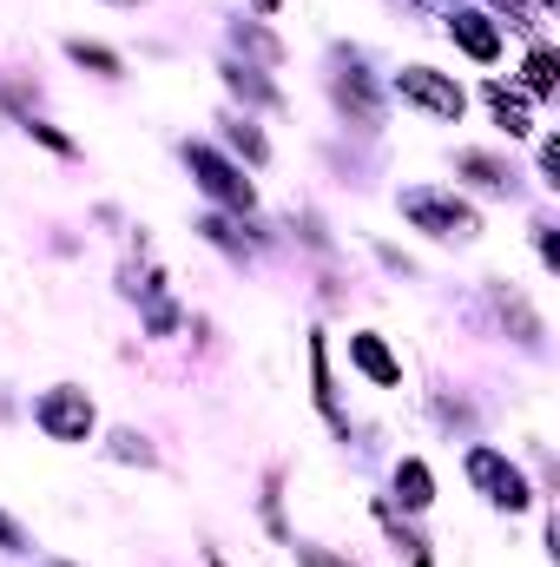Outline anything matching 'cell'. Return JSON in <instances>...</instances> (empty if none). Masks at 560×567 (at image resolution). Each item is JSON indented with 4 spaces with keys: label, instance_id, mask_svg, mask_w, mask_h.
Here are the masks:
<instances>
[{
    "label": "cell",
    "instance_id": "1",
    "mask_svg": "<svg viewBox=\"0 0 560 567\" xmlns=\"http://www.w3.org/2000/svg\"><path fill=\"white\" fill-rule=\"evenodd\" d=\"M403 218H409V225H422L428 238H468V231H475V212H468L462 198L435 192V185H416V192H403Z\"/></svg>",
    "mask_w": 560,
    "mask_h": 567
},
{
    "label": "cell",
    "instance_id": "2",
    "mask_svg": "<svg viewBox=\"0 0 560 567\" xmlns=\"http://www.w3.org/2000/svg\"><path fill=\"white\" fill-rule=\"evenodd\" d=\"M40 429H46L53 442H86V435H93V403H86V390H46V396H40Z\"/></svg>",
    "mask_w": 560,
    "mask_h": 567
},
{
    "label": "cell",
    "instance_id": "3",
    "mask_svg": "<svg viewBox=\"0 0 560 567\" xmlns=\"http://www.w3.org/2000/svg\"><path fill=\"white\" fill-rule=\"evenodd\" d=\"M185 158H191V172H198V185H205L211 198H225V205H238V212H251V205H258L251 178H238V165H225V158H218L211 145H191Z\"/></svg>",
    "mask_w": 560,
    "mask_h": 567
},
{
    "label": "cell",
    "instance_id": "4",
    "mask_svg": "<svg viewBox=\"0 0 560 567\" xmlns=\"http://www.w3.org/2000/svg\"><path fill=\"white\" fill-rule=\"evenodd\" d=\"M396 86H403V100H416L422 113H435V120H462V86L455 80H442V73H428V66H403L396 73Z\"/></svg>",
    "mask_w": 560,
    "mask_h": 567
},
{
    "label": "cell",
    "instance_id": "5",
    "mask_svg": "<svg viewBox=\"0 0 560 567\" xmlns=\"http://www.w3.org/2000/svg\"><path fill=\"white\" fill-rule=\"evenodd\" d=\"M468 475L488 488V502H501V508H528V482H521V468L501 462L495 449H475V455H468Z\"/></svg>",
    "mask_w": 560,
    "mask_h": 567
},
{
    "label": "cell",
    "instance_id": "6",
    "mask_svg": "<svg viewBox=\"0 0 560 567\" xmlns=\"http://www.w3.org/2000/svg\"><path fill=\"white\" fill-rule=\"evenodd\" d=\"M448 33H455L475 60H495V53H501V33H495V27H488V13H475V7H462V13L448 20Z\"/></svg>",
    "mask_w": 560,
    "mask_h": 567
},
{
    "label": "cell",
    "instance_id": "7",
    "mask_svg": "<svg viewBox=\"0 0 560 567\" xmlns=\"http://www.w3.org/2000/svg\"><path fill=\"white\" fill-rule=\"evenodd\" d=\"M350 357L363 363V377H376V383H403V363L383 350V337H370V330H363V337H350Z\"/></svg>",
    "mask_w": 560,
    "mask_h": 567
},
{
    "label": "cell",
    "instance_id": "8",
    "mask_svg": "<svg viewBox=\"0 0 560 567\" xmlns=\"http://www.w3.org/2000/svg\"><path fill=\"white\" fill-rule=\"evenodd\" d=\"M488 106H495V120H501L515 140L535 126V120H528V100H521V93H508V86H488Z\"/></svg>",
    "mask_w": 560,
    "mask_h": 567
},
{
    "label": "cell",
    "instance_id": "9",
    "mask_svg": "<svg viewBox=\"0 0 560 567\" xmlns=\"http://www.w3.org/2000/svg\"><path fill=\"white\" fill-rule=\"evenodd\" d=\"M396 495H403V508H428V502H435V482H428L422 462H403V468H396Z\"/></svg>",
    "mask_w": 560,
    "mask_h": 567
},
{
    "label": "cell",
    "instance_id": "10",
    "mask_svg": "<svg viewBox=\"0 0 560 567\" xmlns=\"http://www.w3.org/2000/svg\"><path fill=\"white\" fill-rule=\"evenodd\" d=\"M528 93H554V53L548 47H535V60H528Z\"/></svg>",
    "mask_w": 560,
    "mask_h": 567
},
{
    "label": "cell",
    "instance_id": "11",
    "mask_svg": "<svg viewBox=\"0 0 560 567\" xmlns=\"http://www.w3.org/2000/svg\"><path fill=\"white\" fill-rule=\"evenodd\" d=\"M73 60H80V66H100V73H120V60H113L106 47H86V40H73Z\"/></svg>",
    "mask_w": 560,
    "mask_h": 567
},
{
    "label": "cell",
    "instance_id": "12",
    "mask_svg": "<svg viewBox=\"0 0 560 567\" xmlns=\"http://www.w3.org/2000/svg\"><path fill=\"white\" fill-rule=\"evenodd\" d=\"M297 561L303 567H350V561H336V555H323V548H297Z\"/></svg>",
    "mask_w": 560,
    "mask_h": 567
},
{
    "label": "cell",
    "instance_id": "13",
    "mask_svg": "<svg viewBox=\"0 0 560 567\" xmlns=\"http://www.w3.org/2000/svg\"><path fill=\"white\" fill-rule=\"evenodd\" d=\"M231 140L245 145V152H251V158H265V140H258V133H251V126H231Z\"/></svg>",
    "mask_w": 560,
    "mask_h": 567
},
{
    "label": "cell",
    "instance_id": "14",
    "mask_svg": "<svg viewBox=\"0 0 560 567\" xmlns=\"http://www.w3.org/2000/svg\"><path fill=\"white\" fill-rule=\"evenodd\" d=\"M0 548H20V528H13L7 515H0Z\"/></svg>",
    "mask_w": 560,
    "mask_h": 567
},
{
    "label": "cell",
    "instance_id": "15",
    "mask_svg": "<svg viewBox=\"0 0 560 567\" xmlns=\"http://www.w3.org/2000/svg\"><path fill=\"white\" fill-rule=\"evenodd\" d=\"M251 7H265V13H278V0H251Z\"/></svg>",
    "mask_w": 560,
    "mask_h": 567
}]
</instances>
